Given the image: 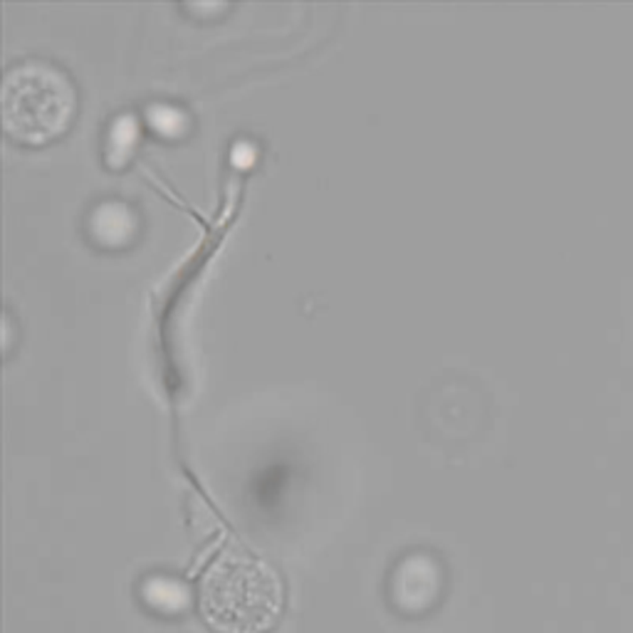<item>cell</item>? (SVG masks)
Returning <instances> with one entry per match:
<instances>
[{"instance_id":"6da1fadb","label":"cell","mask_w":633,"mask_h":633,"mask_svg":"<svg viewBox=\"0 0 633 633\" xmlns=\"http://www.w3.org/2000/svg\"><path fill=\"white\" fill-rule=\"evenodd\" d=\"M282 611V582L260 557L231 547L201 582V616L216 633H267Z\"/></svg>"},{"instance_id":"7a4b0ae2","label":"cell","mask_w":633,"mask_h":633,"mask_svg":"<svg viewBox=\"0 0 633 633\" xmlns=\"http://www.w3.org/2000/svg\"><path fill=\"white\" fill-rule=\"evenodd\" d=\"M75 115V90L59 69L23 62L3 82V124L25 144H45L67 129Z\"/></svg>"},{"instance_id":"3957f363","label":"cell","mask_w":633,"mask_h":633,"mask_svg":"<svg viewBox=\"0 0 633 633\" xmlns=\"http://www.w3.org/2000/svg\"><path fill=\"white\" fill-rule=\"evenodd\" d=\"M94 233L104 242H122L134 233V216L124 206H102L92 218Z\"/></svg>"},{"instance_id":"277c9868","label":"cell","mask_w":633,"mask_h":633,"mask_svg":"<svg viewBox=\"0 0 633 633\" xmlns=\"http://www.w3.org/2000/svg\"><path fill=\"white\" fill-rule=\"evenodd\" d=\"M151 122H154V127L156 129H163V131H176V129L181 127V122H184V116L178 115V112H173V109H166V107H159V109H154L151 112Z\"/></svg>"}]
</instances>
